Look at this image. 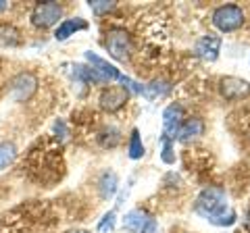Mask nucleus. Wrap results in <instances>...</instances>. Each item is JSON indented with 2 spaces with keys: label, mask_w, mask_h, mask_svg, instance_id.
Returning a JSON list of instances; mask_svg holds the SVG:
<instances>
[{
  "label": "nucleus",
  "mask_w": 250,
  "mask_h": 233,
  "mask_svg": "<svg viewBox=\"0 0 250 233\" xmlns=\"http://www.w3.org/2000/svg\"><path fill=\"white\" fill-rule=\"evenodd\" d=\"M194 211L202 219H207L213 225H219V227H229V225L236 223V211L228 204V196L217 188L202 190L200 196L196 198Z\"/></svg>",
  "instance_id": "1"
},
{
  "label": "nucleus",
  "mask_w": 250,
  "mask_h": 233,
  "mask_svg": "<svg viewBox=\"0 0 250 233\" xmlns=\"http://www.w3.org/2000/svg\"><path fill=\"white\" fill-rule=\"evenodd\" d=\"M27 169L34 179L40 183H52L61 179L62 173V160L61 150L54 146L50 148L48 144H40V148H34L27 158Z\"/></svg>",
  "instance_id": "2"
},
{
  "label": "nucleus",
  "mask_w": 250,
  "mask_h": 233,
  "mask_svg": "<svg viewBox=\"0 0 250 233\" xmlns=\"http://www.w3.org/2000/svg\"><path fill=\"white\" fill-rule=\"evenodd\" d=\"M85 60L92 65V69L96 71L100 77H103L104 81H119L123 83V88L127 90V92H134V94H144V88L140 83H136L134 79H129L127 75H123L119 69L113 67V65H108L104 58H100L98 54H94V52H85Z\"/></svg>",
  "instance_id": "3"
},
{
  "label": "nucleus",
  "mask_w": 250,
  "mask_h": 233,
  "mask_svg": "<svg viewBox=\"0 0 250 233\" xmlns=\"http://www.w3.org/2000/svg\"><path fill=\"white\" fill-rule=\"evenodd\" d=\"M213 25L223 34L236 32L244 25V11L236 4H225L219 6V9L213 13Z\"/></svg>",
  "instance_id": "4"
},
{
  "label": "nucleus",
  "mask_w": 250,
  "mask_h": 233,
  "mask_svg": "<svg viewBox=\"0 0 250 233\" xmlns=\"http://www.w3.org/2000/svg\"><path fill=\"white\" fill-rule=\"evenodd\" d=\"M104 46L115 60H127L129 58L131 40H129V34L125 32V29H111V32H106Z\"/></svg>",
  "instance_id": "5"
},
{
  "label": "nucleus",
  "mask_w": 250,
  "mask_h": 233,
  "mask_svg": "<svg viewBox=\"0 0 250 233\" xmlns=\"http://www.w3.org/2000/svg\"><path fill=\"white\" fill-rule=\"evenodd\" d=\"M62 15V9L61 4L57 2H40L34 6V13H31V23L40 29H46V27H52L54 23L61 19Z\"/></svg>",
  "instance_id": "6"
},
{
  "label": "nucleus",
  "mask_w": 250,
  "mask_h": 233,
  "mask_svg": "<svg viewBox=\"0 0 250 233\" xmlns=\"http://www.w3.org/2000/svg\"><path fill=\"white\" fill-rule=\"evenodd\" d=\"M38 88V79L31 73H21L13 79L11 83V98L15 102H25L34 96V92Z\"/></svg>",
  "instance_id": "7"
},
{
  "label": "nucleus",
  "mask_w": 250,
  "mask_h": 233,
  "mask_svg": "<svg viewBox=\"0 0 250 233\" xmlns=\"http://www.w3.org/2000/svg\"><path fill=\"white\" fill-rule=\"evenodd\" d=\"M127 96H129V92L125 90L123 85H111V88H106L103 94H100V106L108 113H115V111H119L121 106H125Z\"/></svg>",
  "instance_id": "8"
},
{
  "label": "nucleus",
  "mask_w": 250,
  "mask_h": 233,
  "mask_svg": "<svg viewBox=\"0 0 250 233\" xmlns=\"http://www.w3.org/2000/svg\"><path fill=\"white\" fill-rule=\"evenodd\" d=\"M219 90H221V96L228 98V100H240L244 98L248 92H250V83L242 77H223L221 83H219Z\"/></svg>",
  "instance_id": "9"
},
{
  "label": "nucleus",
  "mask_w": 250,
  "mask_h": 233,
  "mask_svg": "<svg viewBox=\"0 0 250 233\" xmlns=\"http://www.w3.org/2000/svg\"><path fill=\"white\" fill-rule=\"evenodd\" d=\"M184 123V108L179 104H171L163 113V129H165L167 137H175L179 125Z\"/></svg>",
  "instance_id": "10"
},
{
  "label": "nucleus",
  "mask_w": 250,
  "mask_h": 233,
  "mask_svg": "<svg viewBox=\"0 0 250 233\" xmlns=\"http://www.w3.org/2000/svg\"><path fill=\"white\" fill-rule=\"evenodd\" d=\"M219 50H221V38L219 36H205L196 44V54L202 60H208V63L217 60Z\"/></svg>",
  "instance_id": "11"
},
{
  "label": "nucleus",
  "mask_w": 250,
  "mask_h": 233,
  "mask_svg": "<svg viewBox=\"0 0 250 233\" xmlns=\"http://www.w3.org/2000/svg\"><path fill=\"white\" fill-rule=\"evenodd\" d=\"M202 131H205V123L200 119H186L182 125H179L175 137L179 142H192V139L202 136Z\"/></svg>",
  "instance_id": "12"
},
{
  "label": "nucleus",
  "mask_w": 250,
  "mask_h": 233,
  "mask_svg": "<svg viewBox=\"0 0 250 233\" xmlns=\"http://www.w3.org/2000/svg\"><path fill=\"white\" fill-rule=\"evenodd\" d=\"M83 29H88V23H85L83 19H67V21H62L59 29H57V34H54V38H57L59 42H65L69 36H73L75 32H83Z\"/></svg>",
  "instance_id": "13"
},
{
  "label": "nucleus",
  "mask_w": 250,
  "mask_h": 233,
  "mask_svg": "<svg viewBox=\"0 0 250 233\" xmlns=\"http://www.w3.org/2000/svg\"><path fill=\"white\" fill-rule=\"evenodd\" d=\"M19 44H21L19 29L9 25V23H0V46L2 48H15Z\"/></svg>",
  "instance_id": "14"
},
{
  "label": "nucleus",
  "mask_w": 250,
  "mask_h": 233,
  "mask_svg": "<svg viewBox=\"0 0 250 233\" xmlns=\"http://www.w3.org/2000/svg\"><path fill=\"white\" fill-rule=\"evenodd\" d=\"M148 221V214L142 211H131L125 214V221H123V227L127 233H140L144 227V223Z\"/></svg>",
  "instance_id": "15"
},
{
  "label": "nucleus",
  "mask_w": 250,
  "mask_h": 233,
  "mask_svg": "<svg viewBox=\"0 0 250 233\" xmlns=\"http://www.w3.org/2000/svg\"><path fill=\"white\" fill-rule=\"evenodd\" d=\"M15 156H17V148L13 142H0V171L13 165Z\"/></svg>",
  "instance_id": "16"
},
{
  "label": "nucleus",
  "mask_w": 250,
  "mask_h": 233,
  "mask_svg": "<svg viewBox=\"0 0 250 233\" xmlns=\"http://www.w3.org/2000/svg\"><path fill=\"white\" fill-rule=\"evenodd\" d=\"M117 183H119V179H117L115 173H103V177H100V194L104 198H111L117 192Z\"/></svg>",
  "instance_id": "17"
},
{
  "label": "nucleus",
  "mask_w": 250,
  "mask_h": 233,
  "mask_svg": "<svg viewBox=\"0 0 250 233\" xmlns=\"http://www.w3.org/2000/svg\"><path fill=\"white\" fill-rule=\"evenodd\" d=\"M73 75L77 77V79H82V81H85V83H103L104 79L100 77L94 69H90V67H83V65H75V71H73Z\"/></svg>",
  "instance_id": "18"
},
{
  "label": "nucleus",
  "mask_w": 250,
  "mask_h": 233,
  "mask_svg": "<svg viewBox=\"0 0 250 233\" xmlns=\"http://www.w3.org/2000/svg\"><path fill=\"white\" fill-rule=\"evenodd\" d=\"M144 156V144H142V137H140V131L134 129L131 131V139H129V158H142Z\"/></svg>",
  "instance_id": "19"
},
{
  "label": "nucleus",
  "mask_w": 250,
  "mask_h": 233,
  "mask_svg": "<svg viewBox=\"0 0 250 233\" xmlns=\"http://www.w3.org/2000/svg\"><path fill=\"white\" fill-rule=\"evenodd\" d=\"M88 4H90V9L96 15H104V13L113 11L117 6V2H113V0H90Z\"/></svg>",
  "instance_id": "20"
},
{
  "label": "nucleus",
  "mask_w": 250,
  "mask_h": 233,
  "mask_svg": "<svg viewBox=\"0 0 250 233\" xmlns=\"http://www.w3.org/2000/svg\"><path fill=\"white\" fill-rule=\"evenodd\" d=\"M113 229H115V213L111 211V213H106L104 214V219L100 221V225H98V233H113Z\"/></svg>",
  "instance_id": "21"
},
{
  "label": "nucleus",
  "mask_w": 250,
  "mask_h": 233,
  "mask_svg": "<svg viewBox=\"0 0 250 233\" xmlns=\"http://www.w3.org/2000/svg\"><path fill=\"white\" fill-rule=\"evenodd\" d=\"M163 160L167 162V165H171V162L175 160V156L171 154V139L165 137V142H163Z\"/></svg>",
  "instance_id": "22"
},
{
  "label": "nucleus",
  "mask_w": 250,
  "mask_h": 233,
  "mask_svg": "<svg viewBox=\"0 0 250 233\" xmlns=\"http://www.w3.org/2000/svg\"><path fill=\"white\" fill-rule=\"evenodd\" d=\"M54 134H57V137L59 139H65L67 137V134H69V131H67V125H65V121H57V123H54Z\"/></svg>",
  "instance_id": "23"
},
{
  "label": "nucleus",
  "mask_w": 250,
  "mask_h": 233,
  "mask_svg": "<svg viewBox=\"0 0 250 233\" xmlns=\"http://www.w3.org/2000/svg\"><path fill=\"white\" fill-rule=\"evenodd\" d=\"M154 231H156V221L148 216V221L144 223V227H142V231H140V233H154Z\"/></svg>",
  "instance_id": "24"
},
{
  "label": "nucleus",
  "mask_w": 250,
  "mask_h": 233,
  "mask_svg": "<svg viewBox=\"0 0 250 233\" xmlns=\"http://www.w3.org/2000/svg\"><path fill=\"white\" fill-rule=\"evenodd\" d=\"M67 233H90V231H85V229H71V231H67Z\"/></svg>",
  "instance_id": "25"
},
{
  "label": "nucleus",
  "mask_w": 250,
  "mask_h": 233,
  "mask_svg": "<svg viewBox=\"0 0 250 233\" xmlns=\"http://www.w3.org/2000/svg\"><path fill=\"white\" fill-rule=\"evenodd\" d=\"M6 9V2H4V0H0V11H4Z\"/></svg>",
  "instance_id": "26"
},
{
  "label": "nucleus",
  "mask_w": 250,
  "mask_h": 233,
  "mask_svg": "<svg viewBox=\"0 0 250 233\" xmlns=\"http://www.w3.org/2000/svg\"><path fill=\"white\" fill-rule=\"evenodd\" d=\"M248 223H250V214H248Z\"/></svg>",
  "instance_id": "27"
}]
</instances>
